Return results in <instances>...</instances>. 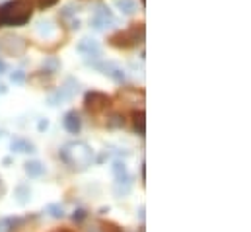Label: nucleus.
<instances>
[{
  "label": "nucleus",
  "instance_id": "f257e3e1",
  "mask_svg": "<svg viewBox=\"0 0 251 232\" xmlns=\"http://www.w3.org/2000/svg\"><path fill=\"white\" fill-rule=\"evenodd\" d=\"M33 16V8L25 0H12L0 6V26L20 28L25 26Z\"/></svg>",
  "mask_w": 251,
  "mask_h": 232
},
{
  "label": "nucleus",
  "instance_id": "f03ea898",
  "mask_svg": "<svg viewBox=\"0 0 251 232\" xmlns=\"http://www.w3.org/2000/svg\"><path fill=\"white\" fill-rule=\"evenodd\" d=\"M59 154H61L64 164H68L74 170L76 168L78 170L88 168L92 164V158H94V152H92L90 145L84 143V141H70V143H66Z\"/></svg>",
  "mask_w": 251,
  "mask_h": 232
},
{
  "label": "nucleus",
  "instance_id": "7ed1b4c3",
  "mask_svg": "<svg viewBox=\"0 0 251 232\" xmlns=\"http://www.w3.org/2000/svg\"><path fill=\"white\" fill-rule=\"evenodd\" d=\"M144 41V24H130L126 29H119L109 37V45L115 49H132Z\"/></svg>",
  "mask_w": 251,
  "mask_h": 232
},
{
  "label": "nucleus",
  "instance_id": "20e7f679",
  "mask_svg": "<svg viewBox=\"0 0 251 232\" xmlns=\"http://www.w3.org/2000/svg\"><path fill=\"white\" fill-rule=\"evenodd\" d=\"M111 170H113V175H115V193L117 195H126L130 191V187H132V177L128 174L126 164L121 162V160H115Z\"/></svg>",
  "mask_w": 251,
  "mask_h": 232
},
{
  "label": "nucleus",
  "instance_id": "39448f33",
  "mask_svg": "<svg viewBox=\"0 0 251 232\" xmlns=\"http://www.w3.org/2000/svg\"><path fill=\"white\" fill-rule=\"evenodd\" d=\"M84 108L90 112V114H101V112H105L107 108H111V98L107 96V94H103V92H88L86 96H84Z\"/></svg>",
  "mask_w": 251,
  "mask_h": 232
},
{
  "label": "nucleus",
  "instance_id": "423d86ee",
  "mask_svg": "<svg viewBox=\"0 0 251 232\" xmlns=\"http://www.w3.org/2000/svg\"><path fill=\"white\" fill-rule=\"evenodd\" d=\"M90 24H92V28H94L96 31H103V29H107L111 24H115V16H113V12H111L105 4H98V6H96V12H94V16H92V20H90Z\"/></svg>",
  "mask_w": 251,
  "mask_h": 232
},
{
  "label": "nucleus",
  "instance_id": "0eeeda50",
  "mask_svg": "<svg viewBox=\"0 0 251 232\" xmlns=\"http://www.w3.org/2000/svg\"><path fill=\"white\" fill-rule=\"evenodd\" d=\"M92 66H94V68H98L100 72L107 74V76H109L111 80H115L117 84H123V82L126 80L125 70H123L121 66L113 64V62H105V60H100V58H98V62H92Z\"/></svg>",
  "mask_w": 251,
  "mask_h": 232
},
{
  "label": "nucleus",
  "instance_id": "6e6552de",
  "mask_svg": "<svg viewBox=\"0 0 251 232\" xmlns=\"http://www.w3.org/2000/svg\"><path fill=\"white\" fill-rule=\"evenodd\" d=\"M76 51L80 53V55H84V57H92V58H100L101 57V47H100V43L98 41H94V39H82L78 45H76Z\"/></svg>",
  "mask_w": 251,
  "mask_h": 232
},
{
  "label": "nucleus",
  "instance_id": "1a4fd4ad",
  "mask_svg": "<svg viewBox=\"0 0 251 232\" xmlns=\"http://www.w3.org/2000/svg\"><path fill=\"white\" fill-rule=\"evenodd\" d=\"M63 127L70 133V135H78L82 129V119L78 116L76 110H68L63 116Z\"/></svg>",
  "mask_w": 251,
  "mask_h": 232
},
{
  "label": "nucleus",
  "instance_id": "9d476101",
  "mask_svg": "<svg viewBox=\"0 0 251 232\" xmlns=\"http://www.w3.org/2000/svg\"><path fill=\"white\" fill-rule=\"evenodd\" d=\"M10 148H12V152H18V154H31V152H35L33 143H29L27 139H22V137L14 139L10 143Z\"/></svg>",
  "mask_w": 251,
  "mask_h": 232
},
{
  "label": "nucleus",
  "instance_id": "9b49d317",
  "mask_svg": "<svg viewBox=\"0 0 251 232\" xmlns=\"http://www.w3.org/2000/svg\"><path fill=\"white\" fill-rule=\"evenodd\" d=\"M132 129H134V133H138L140 137H144V133H146L144 110H134L132 112Z\"/></svg>",
  "mask_w": 251,
  "mask_h": 232
},
{
  "label": "nucleus",
  "instance_id": "f8f14e48",
  "mask_svg": "<svg viewBox=\"0 0 251 232\" xmlns=\"http://www.w3.org/2000/svg\"><path fill=\"white\" fill-rule=\"evenodd\" d=\"M24 170H25V174L29 175V177H41V175L45 174V166H43L39 160H29V162H25V164H24Z\"/></svg>",
  "mask_w": 251,
  "mask_h": 232
},
{
  "label": "nucleus",
  "instance_id": "ddd939ff",
  "mask_svg": "<svg viewBox=\"0 0 251 232\" xmlns=\"http://www.w3.org/2000/svg\"><path fill=\"white\" fill-rule=\"evenodd\" d=\"M115 6L121 10L123 16H132L138 10V6H136L134 0H115Z\"/></svg>",
  "mask_w": 251,
  "mask_h": 232
},
{
  "label": "nucleus",
  "instance_id": "4468645a",
  "mask_svg": "<svg viewBox=\"0 0 251 232\" xmlns=\"http://www.w3.org/2000/svg\"><path fill=\"white\" fill-rule=\"evenodd\" d=\"M43 68H45V72H49V74H55L59 68H61V62H59V58L57 57H49L43 60Z\"/></svg>",
  "mask_w": 251,
  "mask_h": 232
},
{
  "label": "nucleus",
  "instance_id": "2eb2a0df",
  "mask_svg": "<svg viewBox=\"0 0 251 232\" xmlns=\"http://www.w3.org/2000/svg\"><path fill=\"white\" fill-rule=\"evenodd\" d=\"M45 211H47L53 219H63L64 215H66L63 209V205H59V203H49V205L45 207Z\"/></svg>",
  "mask_w": 251,
  "mask_h": 232
},
{
  "label": "nucleus",
  "instance_id": "dca6fc26",
  "mask_svg": "<svg viewBox=\"0 0 251 232\" xmlns=\"http://www.w3.org/2000/svg\"><path fill=\"white\" fill-rule=\"evenodd\" d=\"M18 223H20V219H14V217L2 219V221H0V232H8L10 229H14Z\"/></svg>",
  "mask_w": 251,
  "mask_h": 232
},
{
  "label": "nucleus",
  "instance_id": "f3484780",
  "mask_svg": "<svg viewBox=\"0 0 251 232\" xmlns=\"http://www.w3.org/2000/svg\"><path fill=\"white\" fill-rule=\"evenodd\" d=\"M107 127L115 129V127H125V119L121 114H113V116L107 119Z\"/></svg>",
  "mask_w": 251,
  "mask_h": 232
},
{
  "label": "nucleus",
  "instance_id": "a211bd4d",
  "mask_svg": "<svg viewBox=\"0 0 251 232\" xmlns=\"http://www.w3.org/2000/svg\"><path fill=\"white\" fill-rule=\"evenodd\" d=\"M25 2H29V4L33 2V4H35L39 10H47V8L57 6V2H59V0H25Z\"/></svg>",
  "mask_w": 251,
  "mask_h": 232
},
{
  "label": "nucleus",
  "instance_id": "6ab92c4d",
  "mask_svg": "<svg viewBox=\"0 0 251 232\" xmlns=\"http://www.w3.org/2000/svg\"><path fill=\"white\" fill-rule=\"evenodd\" d=\"M10 80H12L14 84H24V82H25V72H24V70H14V72L10 74Z\"/></svg>",
  "mask_w": 251,
  "mask_h": 232
},
{
  "label": "nucleus",
  "instance_id": "aec40b11",
  "mask_svg": "<svg viewBox=\"0 0 251 232\" xmlns=\"http://www.w3.org/2000/svg\"><path fill=\"white\" fill-rule=\"evenodd\" d=\"M86 217H88V211H86V209H76V211L72 213V221H74V223H82Z\"/></svg>",
  "mask_w": 251,
  "mask_h": 232
},
{
  "label": "nucleus",
  "instance_id": "412c9836",
  "mask_svg": "<svg viewBox=\"0 0 251 232\" xmlns=\"http://www.w3.org/2000/svg\"><path fill=\"white\" fill-rule=\"evenodd\" d=\"M76 10H78V8H76ZM76 10H74V6H66V8H64L63 12H61V16H63V18H68V16H74V14H76Z\"/></svg>",
  "mask_w": 251,
  "mask_h": 232
},
{
  "label": "nucleus",
  "instance_id": "4be33fe9",
  "mask_svg": "<svg viewBox=\"0 0 251 232\" xmlns=\"http://www.w3.org/2000/svg\"><path fill=\"white\" fill-rule=\"evenodd\" d=\"M101 227H103V232H123L121 229H119V227H115V225H109V223H107V225L103 223Z\"/></svg>",
  "mask_w": 251,
  "mask_h": 232
},
{
  "label": "nucleus",
  "instance_id": "5701e85b",
  "mask_svg": "<svg viewBox=\"0 0 251 232\" xmlns=\"http://www.w3.org/2000/svg\"><path fill=\"white\" fill-rule=\"evenodd\" d=\"M37 127H39V131H43V129H47V127H49V123H47V121H39V125H37Z\"/></svg>",
  "mask_w": 251,
  "mask_h": 232
},
{
  "label": "nucleus",
  "instance_id": "b1692460",
  "mask_svg": "<svg viewBox=\"0 0 251 232\" xmlns=\"http://www.w3.org/2000/svg\"><path fill=\"white\" fill-rule=\"evenodd\" d=\"M2 72H6V62H4V60H0V74H2Z\"/></svg>",
  "mask_w": 251,
  "mask_h": 232
},
{
  "label": "nucleus",
  "instance_id": "393cba45",
  "mask_svg": "<svg viewBox=\"0 0 251 232\" xmlns=\"http://www.w3.org/2000/svg\"><path fill=\"white\" fill-rule=\"evenodd\" d=\"M53 232H74V231H70V229H57V231H53Z\"/></svg>",
  "mask_w": 251,
  "mask_h": 232
},
{
  "label": "nucleus",
  "instance_id": "a878e982",
  "mask_svg": "<svg viewBox=\"0 0 251 232\" xmlns=\"http://www.w3.org/2000/svg\"><path fill=\"white\" fill-rule=\"evenodd\" d=\"M0 94H6V86H2V84H0Z\"/></svg>",
  "mask_w": 251,
  "mask_h": 232
}]
</instances>
